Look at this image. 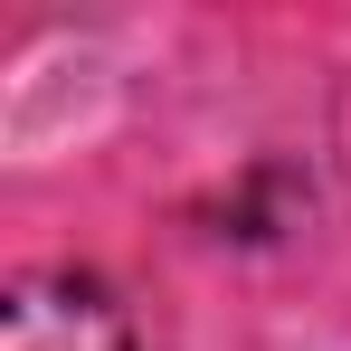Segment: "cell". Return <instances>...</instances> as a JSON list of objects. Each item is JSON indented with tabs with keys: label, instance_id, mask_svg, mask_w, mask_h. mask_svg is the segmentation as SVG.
<instances>
[{
	"label": "cell",
	"instance_id": "1",
	"mask_svg": "<svg viewBox=\"0 0 351 351\" xmlns=\"http://www.w3.org/2000/svg\"><path fill=\"white\" fill-rule=\"evenodd\" d=\"M0 351H133V332L95 276L38 266V276H10L0 294Z\"/></svg>",
	"mask_w": 351,
	"mask_h": 351
}]
</instances>
